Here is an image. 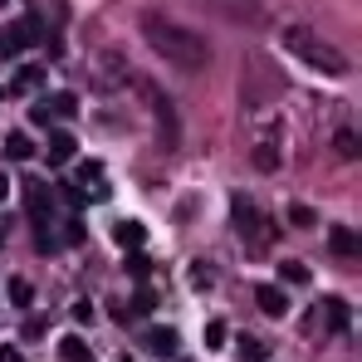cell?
<instances>
[{"mask_svg": "<svg viewBox=\"0 0 362 362\" xmlns=\"http://www.w3.org/2000/svg\"><path fill=\"white\" fill-rule=\"evenodd\" d=\"M5 294H10L15 308H30V303H35V284H30V279H10V289H5Z\"/></svg>", "mask_w": 362, "mask_h": 362, "instance_id": "e0dca14e", "label": "cell"}, {"mask_svg": "<svg viewBox=\"0 0 362 362\" xmlns=\"http://www.w3.org/2000/svg\"><path fill=\"white\" fill-rule=\"evenodd\" d=\"M40 35H45L40 15H20L15 25H0V59H20L25 49H35Z\"/></svg>", "mask_w": 362, "mask_h": 362, "instance_id": "277c9868", "label": "cell"}, {"mask_svg": "<svg viewBox=\"0 0 362 362\" xmlns=\"http://www.w3.org/2000/svg\"><path fill=\"white\" fill-rule=\"evenodd\" d=\"M0 5H5V0H0Z\"/></svg>", "mask_w": 362, "mask_h": 362, "instance_id": "e575fe53", "label": "cell"}, {"mask_svg": "<svg viewBox=\"0 0 362 362\" xmlns=\"http://www.w3.org/2000/svg\"><path fill=\"white\" fill-rule=\"evenodd\" d=\"M25 211H30V226H35V245H40V255H59L64 235H59V226H54V216H59V206H54V186L30 177V181H25Z\"/></svg>", "mask_w": 362, "mask_h": 362, "instance_id": "7a4b0ae2", "label": "cell"}, {"mask_svg": "<svg viewBox=\"0 0 362 362\" xmlns=\"http://www.w3.org/2000/svg\"><path fill=\"white\" fill-rule=\"evenodd\" d=\"M289 221H294V226H313V211H308V206H294Z\"/></svg>", "mask_w": 362, "mask_h": 362, "instance_id": "f1b7e54d", "label": "cell"}, {"mask_svg": "<svg viewBox=\"0 0 362 362\" xmlns=\"http://www.w3.org/2000/svg\"><path fill=\"white\" fill-rule=\"evenodd\" d=\"M142 98H147L152 113H157V137H162V147H177V108H172V98H167L157 83H142Z\"/></svg>", "mask_w": 362, "mask_h": 362, "instance_id": "5b68a950", "label": "cell"}, {"mask_svg": "<svg viewBox=\"0 0 362 362\" xmlns=\"http://www.w3.org/2000/svg\"><path fill=\"white\" fill-rule=\"evenodd\" d=\"M45 103H49L54 118H74V113H78V98H74V93H54V98H45Z\"/></svg>", "mask_w": 362, "mask_h": 362, "instance_id": "ac0fdd59", "label": "cell"}, {"mask_svg": "<svg viewBox=\"0 0 362 362\" xmlns=\"http://www.w3.org/2000/svg\"><path fill=\"white\" fill-rule=\"evenodd\" d=\"M113 240H118L122 250H142V240H147V226H142V221H118V226H113Z\"/></svg>", "mask_w": 362, "mask_h": 362, "instance_id": "7c38bea8", "label": "cell"}, {"mask_svg": "<svg viewBox=\"0 0 362 362\" xmlns=\"http://www.w3.org/2000/svg\"><path fill=\"white\" fill-rule=\"evenodd\" d=\"M328 245H333L338 255L358 259V230H353V226H333V230H328Z\"/></svg>", "mask_w": 362, "mask_h": 362, "instance_id": "5bb4252c", "label": "cell"}, {"mask_svg": "<svg viewBox=\"0 0 362 362\" xmlns=\"http://www.w3.org/2000/svg\"><path fill=\"white\" fill-rule=\"evenodd\" d=\"M240 362H269V348L259 338H240Z\"/></svg>", "mask_w": 362, "mask_h": 362, "instance_id": "44dd1931", "label": "cell"}, {"mask_svg": "<svg viewBox=\"0 0 362 362\" xmlns=\"http://www.w3.org/2000/svg\"><path fill=\"white\" fill-rule=\"evenodd\" d=\"M0 362H25V353H20L15 343H5V348H0Z\"/></svg>", "mask_w": 362, "mask_h": 362, "instance_id": "4dcf8cb0", "label": "cell"}, {"mask_svg": "<svg viewBox=\"0 0 362 362\" xmlns=\"http://www.w3.org/2000/svg\"><path fill=\"white\" fill-rule=\"evenodd\" d=\"M328 318H333V328L343 333V328H348V318H353V308H348L343 299H328Z\"/></svg>", "mask_w": 362, "mask_h": 362, "instance_id": "d4e9b609", "label": "cell"}, {"mask_svg": "<svg viewBox=\"0 0 362 362\" xmlns=\"http://www.w3.org/2000/svg\"><path fill=\"white\" fill-rule=\"evenodd\" d=\"M5 191H10V181H5V177H0V201H5Z\"/></svg>", "mask_w": 362, "mask_h": 362, "instance_id": "1f68e13d", "label": "cell"}, {"mask_svg": "<svg viewBox=\"0 0 362 362\" xmlns=\"http://www.w3.org/2000/svg\"><path fill=\"white\" fill-rule=\"evenodd\" d=\"M127 274H132V279H147V274H152V264H147L142 250H127Z\"/></svg>", "mask_w": 362, "mask_h": 362, "instance_id": "cb8c5ba5", "label": "cell"}, {"mask_svg": "<svg viewBox=\"0 0 362 362\" xmlns=\"http://www.w3.org/2000/svg\"><path fill=\"white\" fill-rule=\"evenodd\" d=\"M78 157V137L69 132V127H54V137H49V162L64 167V162H74Z\"/></svg>", "mask_w": 362, "mask_h": 362, "instance_id": "30bf717a", "label": "cell"}, {"mask_svg": "<svg viewBox=\"0 0 362 362\" xmlns=\"http://www.w3.org/2000/svg\"><path fill=\"white\" fill-rule=\"evenodd\" d=\"M230 221H235L240 235H255V230H259V206H255L250 196H235V201H230Z\"/></svg>", "mask_w": 362, "mask_h": 362, "instance_id": "ba28073f", "label": "cell"}, {"mask_svg": "<svg viewBox=\"0 0 362 362\" xmlns=\"http://www.w3.org/2000/svg\"><path fill=\"white\" fill-rule=\"evenodd\" d=\"M255 167H259V172H274V167H279V147H274V142H259V147H255Z\"/></svg>", "mask_w": 362, "mask_h": 362, "instance_id": "ffe728a7", "label": "cell"}, {"mask_svg": "<svg viewBox=\"0 0 362 362\" xmlns=\"http://www.w3.org/2000/svg\"><path fill=\"white\" fill-rule=\"evenodd\" d=\"M152 308H157V294H152L147 284H137V294H132V313H137V318H147Z\"/></svg>", "mask_w": 362, "mask_h": 362, "instance_id": "7402d4cb", "label": "cell"}, {"mask_svg": "<svg viewBox=\"0 0 362 362\" xmlns=\"http://www.w3.org/2000/svg\"><path fill=\"white\" fill-rule=\"evenodd\" d=\"M40 83H45V64H20L5 93H20V98H30V93H40Z\"/></svg>", "mask_w": 362, "mask_h": 362, "instance_id": "52a82bcc", "label": "cell"}, {"mask_svg": "<svg viewBox=\"0 0 362 362\" xmlns=\"http://www.w3.org/2000/svg\"><path fill=\"white\" fill-rule=\"evenodd\" d=\"M216 5H240V20H255V15H250V10H259V5H255V0H216Z\"/></svg>", "mask_w": 362, "mask_h": 362, "instance_id": "f546056e", "label": "cell"}, {"mask_svg": "<svg viewBox=\"0 0 362 362\" xmlns=\"http://www.w3.org/2000/svg\"><path fill=\"white\" fill-rule=\"evenodd\" d=\"M20 333L35 343V338H45V318H30V323H20Z\"/></svg>", "mask_w": 362, "mask_h": 362, "instance_id": "83f0119b", "label": "cell"}, {"mask_svg": "<svg viewBox=\"0 0 362 362\" xmlns=\"http://www.w3.org/2000/svg\"><path fill=\"white\" fill-rule=\"evenodd\" d=\"M255 303H259L269 318H284V313H289V294H284L279 284H259V289H255Z\"/></svg>", "mask_w": 362, "mask_h": 362, "instance_id": "9c48e42d", "label": "cell"}, {"mask_svg": "<svg viewBox=\"0 0 362 362\" xmlns=\"http://www.w3.org/2000/svg\"><path fill=\"white\" fill-rule=\"evenodd\" d=\"M147 348H152L157 358H177V348H181V333H177V328H167V323H157V328L147 333Z\"/></svg>", "mask_w": 362, "mask_h": 362, "instance_id": "8fae6325", "label": "cell"}, {"mask_svg": "<svg viewBox=\"0 0 362 362\" xmlns=\"http://www.w3.org/2000/svg\"><path fill=\"white\" fill-rule=\"evenodd\" d=\"M279 279H284V284H308V264H303V259H284V264H279Z\"/></svg>", "mask_w": 362, "mask_h": 362, "instance_id": "d6986e66", "label": "cell"}, {"mask_svg": "<svg viewBox=\"0 0 362 362\" xmlns=\"http://www.w3.org/2000/svg\"><path fill=\"white\" fill-rule=\"evenodd\" d=\"M5 157H10V162H30V157H35V142H30L25 132H10V137H5Z\"/></svg>", "mask_w": 362, "mask_h": 362, "instance_id": "9a60e30c", "label": "cell"}, {"mask_svg": "<svg viewBox=\"0 0 362 362\" xmlns=\"http://www.w3.org/2000/svg\"><path fill=\"white\" fill-rule=\"evenodd\" d=\"M59 362H93V348H88L78 333H64L59 338Z\"/></svg>", "mask_w": 362, "mask_h": 362, "instance_id": "4fadbf2b", "label": "cell"}, {"mask_svg": "<svg viewBox=\"0 0 362 362\" xmlns=\"http://www.w3.org/2000/svg\"><path fill=\"white\" fill-rule=\"evenodd\" d=\"M30 122H40V127H45V122H54V113H49V103H45V98L30 108Z\"/></svg>", "mask_w": 362, "mask_h": 362, "instance_id": "4316f807", "label": "cell"}, {"mask_svg": "<svg viewBox=\"0 0 362 362\" xmlns=\"http://www.w3.org/2000/svg\"><path fill=\"white\" fill-rule=\"evenodd\" d=\"M54 201H64L69 211H83V206H88V196H83V191H78L74 181H59V191H54Z\"/></svg>", "mask_w": 362, "mask_h": 362, "instance_id": "2e32d148", "label": "cell"}, {"mask_svg": "<svg viewBox=\"0 0 362 362\" xmlns=\"http://www.w3.org/2000/svg\"><path fill=\"white\" fill-rule=\"evenodd\" d=\"M142 35H147V45L162 54L167 64H177V69H206L211 64V49H206V40L201 35H191L186 25H172L167 15H142Z\"/></svg>", "mask_w": 362, "mask_h": 362, "instance_id": "6da1fadb", "label": "cell"}, {"mask_svg": "<svg viewBox=\"0 0 362 362\" xmlns=\"http://www.w3.org/2000/svg\"><path fill=\"white\" fill-rule=\"evenodd\" d=\"M74 177H78L74 186H78L88 201H103V196H108V177H103V162H98V157H78Z\"/></svg>", "mask_w": 362, "mask_h": 362, "instance_id": "8992f818", "label": "cell"}, {"mask_svg": "<svg viewBox=\"0 0 362 362\" xmlns=\"http://www.w3.org/2000/svg\"><path fill=\"white\" fill-rule=\"evenodd\" d=\"M284 45L294 49V59H303L308 69H318V74H328V78H343V74H348V59H343L328 40H318L313 30H299V25L284 30Z\"/></svg>", "mask_w": 362, "mask_h": 362, "instance_id": "3957f363", "label": "cell"}, {"mask_svg": "<svg viewBox=\"0 0 362 362\" xmlns=\"http://www.w3.org/2000/svg\"><path fill=\"white\" fill-rule=\"evenodd\" d=\"M333 147H338L343 157H358V132H353V127H343V132L333 137Z\"/></svg>", "mask_w": 362, "mask_h": 362, "instance_id": "484cf974", "label": "cell"}, {"mask_svg": "<svg viewBox=\"0 0 362 362\" xmlns=\"http://www.w3.org/2000/svg\"><path fill=\"white\" fill-rule=\"evenodd\" d=\"M201 338H206V348H211V353H216V348H226V318H211Z\"/></svg>", "mask_w": 362, "mask_h": 362, "instance_id": "603a6c76", "label": "cell"}, {"mask_svg": "<svg viewBox=\"0 0 362 362\" xmlns=\"http://www.w3.org/2000/svg\"><path fill=\"white\" fill-rule=\"evenodd\" d=\"M0 245H5V226H0Z\"/></svg>", "mask_w": 362, "mask_h": 362, "instance_id": "d6a6232c", "label": "cell"}, {"mask_svg": "<svg viewBox=\"0 0 362 362\" xmlns=\"http://www.w3.org/2000/svg\"><path fill=\"white\" fill-rule=\"evenodd\" d=\"M0 98H5V88H0Z\"/></svg>", "mask_w": 362, "mask_h": 362, "instance_id": "836d02e7", "label": "cell"}]
</instances>
